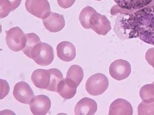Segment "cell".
<instances>
[{
    "label": "cell",
    "mask_w": 154,
    "mask_h": 115,
    "mask_svg": "<svg viewBox=\"0 0 154 115\" xmlns=\"http://www.w3.org/2000/svg\"><path fill=\"white\" fill-rule=\"evenodd\" d=\"M45 28L49 32L56 33L62 30L65 27V19L62 15L51 12L49 16L43 20Z\"/></svg>",
    "instance_id": "cell-10"
},
{
    "label": "cell",
    "mask_w": 154,
    "mask_h": 115,
    "mask_svg": "<svg viewBox=\"0 0 154 115\" xmlns=\"http://www.w3.org/2000/svg\"><path fill=\"white\" fill-rule=\"evenodd\" d=\"M146 59L149 64L154 69V47L147 50L146 53Z\"/></svg>",
    "instance_id": "cell-24"
},
{
    "label": "cell",
    "mask_w": 154,
    "mask_h": 115,
    "mask_svg": "<svg viewBox=\"0 0 154 115\" xmlns=\"http://www.w3.org/2000/svg\"><path fill=\"white\" fill-rule=\"evenodd\" d=\"M97 110V104L93 99L83 98L78 101L75 108L76 115H93Z\"/></svg>",
    "instance_id": "cell-11"
},
{
    "label": "cell",
    "mask_w": 154,
    "mask_h": 115,
    "mask_svg": "<svg viewBox=\"0 0 154 115\" xmlns=\"http://www.w3.org/2000/svg\"><path fill=\"white\" fill-rule=\"evenodd\" d=\"M95 1H102V0H95Z\"/></svg>",
    "instance_id": "cell-27"
},
{
    "label": "cell",
    "mask_w": 154,
    "mask_h": 115,
    "mask_svg": "<svg viewBox=\"0 0 154 115\" xmlns=\"http://www.w3.org/2000/svg\"><path fill=\"white\" fill-rule=\"evenodd\" d=\"M84 76V73L82 68L76 65L71 66L67 73L66 78L73 81L77 86H79L82 83Z\"/></svg>",
    "instance_id": "cell-19"
},
{
    "label": "cell",
    "mask_w": 154,
    "mask_h": 115,
    "mask_svg": "<svg viewBox=\"0 0 154 115\" xmlns=\"http://www.w3.org/2000/svg\"><path fill=\"white\" fill-rule=\"evenodd\" d=\"M120 9L115 31H120L126 38H139L146 43L154 45V6H148L137 10Z\"/></svg>",
    "instance_id": "cell-1"
},
{
    "label": "cell",
    "mask_w": 154,
    "mask_h": 115,
    "mask_svg": "<svg viewBox=\"0 0 154 115\" xmlns=\"http://www.w3.org/2000/svg\"><path fill=\"white\" fill-rule=\"evenodd\" d=\"M6 43L12 50L18 52L23 50L26 44V35L22 30L18 27H13L6 32Z\"/></svg>",
    "instance_id": "cell-4"
},
{
    "label": "cell",
    "mask_w": 154,
    "mask_h": 115,
    "mask_svg": "<svg viewBox=\"0 0 154 115\" xmlns=\"http://www.w3.org/2000/svg\"><path fill=\"white\" fill-rule=\"evenodd\" d=\"M50 74L51 79L49 86L47 90L53 92H57V86L59 83L63 80V74L60 70L56 68L48 70Z\"/></svg>",
    "instance_id": "cell-20"
},
{
    "label": "cell",
    "mask_w": 154,
    "mask_h": 115,
    "mask_svg": "<svg viewBox=\"0 0 154 115\" xmlns=\"http://www.w3.org/2000/svg\"><path fill=\"white\" fill-rule=\"evenodd\" d=\"M60 7L63 9L70 8L75 2V0H57Z\"/></svg>",
    "instance_id": "cell-26"
},
{
    "label": "cell",
    "mask_w": 154,
    "mask_h": 115,
    "mask_svg": "<svg viewBox=\"0 0 154 115\" xmlns=\"http://www.w3.org/2000/svg\"><path fill=\"white\" fill-rule=\"evenodd\" d=\"M139 95L145 103H152L154 101V84H149L143 86L139 91Z\"/></svg>",
    "instance_id": "cell-22"
},
{
    "label": "cell",
    "mask_w": 154,
    "mask_h": 115,
    "mask_svg": "<svg viewBox=\"0 0 154 115\" xmlns=\"http://www.w3.org/2000/svg\"><path fill=\"white\" fill-rule=\"evenodd\" d=\"M133 110L129 101L123 98H117L111 104L109 115H132Z\"/></svg>",
    "instance_id": "cell-12"
},
{
    "label": "cell",
    "mask_w": 154,
    "mask_h": 115,
    "mask_svg": "<svg viewBox=\"0 0 154 115\" xmlns=\"http://www.w3.org/2000/svg\"><path fill=\"white\" fill-rule=\"evenodd\" d=\"M90 29L99 35H106L111 30V23L104 15L97 13L93 15L90 20Z\"/></svg>",
    "instance_id": "cell-7"
},
{
    "label": "cell",
    "mask_w": 154,
    "mask_h": 115,
    "mask_svg": "<svg viewBox=\"0 0 154 115\" xmlns=\"http://www.w3.org/2000/svg\"><path fill=\"white\" fill-rule=\"evenodd\" d=\"M22 0H0L1 12L0 17L5 18L7 17L11 11H14L20 5Z\"/></svg>",
    "instance_id": "cell-17"
},
{
    "label": "cell",
    "mask_w": 154,
    "mask_h": 115,
    "mask_svg": "<svg viewBox=\"0 0 154 115\" xmlns=\"http://www.w3.org/2000/svg\"><path fill=\"white\" fill-rule=\"evenodd\" d=\"M152 84H154V81L152 83Z\"/></svg>",
    "instance_id": "cell-28"
},
{
    "label": "cell",
    "mask_w": 154,
    "mask_h": 115,
    "mask_svg": "<svg viewBox=\"0 0 154 115\" xmlns=\"http://www.w3.org/2000/svg\"><path fill=\"white\" fill-rule=\"evenodd\" d=\"M25 8L34 16L45 19L51 14V6L48 0H26Z\"/></svg>",
    "instance_id": "cell-5"
},
{
    "label": "cell",
    "mask_w": 154,
    "mask_h": 115,
    "mask_svg": "<svg viewBox=\"0 0 154 115\" xmlns=\"http://www.w3.org/2000/svg\"><path fill=\"white\" fill-rule=\"evenodd\" d=\"M138 115H154V101L145 103L142 101L137 107Z\"/></svg>",
    "instance_id": "cell-23"
},
{
    "label": "cell",
    "mask_w": 154,
    "mask_h": 115,
    "mask_svg": "<svg viewBox=\"0 0 154 115\" xmlns=\"http://www.w3.org/2000/svg\"><path fill=\"white\" fill-rule=\"evenodd\" d=\"M96 11L91 6H87L83 9L79 16V20L82 26L86 29H90L91 19Z\"/></svg>",
    "instance_id": "cell-21"
},
{
    "label": "cell",
    "mask_w": 154,
    "mask_h": 115,
    "mask_svg": "<svg viewBox=\"0 0 154 115\" xmlns=\"http://www.w3.org/2000/svg\"><path fill=\"white\" fill-rule=\"evenodd\" d=\"M117 6L126 10H137L149 6L153 0H113Z\"/></svg>",
    "instance_id": "cell-16"
},
{
    "label": "cell",
    "mask_w": 154,
    "mask_h": 115,
    "mask_svg": "<svg viewBox=\"0 0 154 115\" xmlns=\"http://www.w3.org/2000/svg\"><path fill=\"white\" fill-rule=\"evenodd\" d=\"M13 95L17 101L24 104H30L35 97L29 84L24 81L19 82L14 86Z\"/></svg>",
    "instance_id": "cell-8"
},
{
    "label": "cell",
    "mask_w": 154,
    "mask_h": 115,
    "mask_svg": "<svg viewBox=\"0 0 154 115\" xmlns=\"http://www.w3.org/2000/svg\"><path fill=\"white\" fill-rule=\"evenodd\" d=\"M54 58L53 48L47 43H40L32 50V59L39 65H49L53 62Z\"/></svg>",
    "instance_id": "cell-2"
},
{
    "label": "cell",
    "mask_w": 154,
    "mask_h": 115,
    "mask_svg": "<svg viewBox=\"0 0 154 115\" xmlns=\"http://www.w3.org/2000/svg\"><path fill=\"white\" fill-rule=\"evenodd\" d=\"M51 106L50 98L45 95L35 96L30 104V110L35 115L46 114L49 111Z\"/></svg>",
    "instance_id": "cell-9"
},
{
    "label": "cell",
    "mask_w": 154,
    "mask_h": 115,
    "mask_svg": "<svg viewBox=\"0 0 154 115\" xmlns=\"http://www.w3.org/2000/svg\"><path fill=\"white\" fill-rule=\"evenodd\" d=\"M51 74L48 70L37 69L32 74V81L34 85L40 89H47L49 86Z\"/></svg>",
    "instance_id": "cell-15"
},
{
    "label": "cell",
    "mask_w": 154,
    "mask_h": 115,
    "mask_svg": "<svg viewBox=\"0 0 154 115\" xmlns=\"http://www.w3.org/2000/svg\"><path fill=\"white\" fill-rule=\"evenodd\" d=\"M109 85L107 76L102 73H96L89 77L86 83V90L93 96H97L106 92Z\"/></svg>",
    "instance_id": "cell-3"
},
{
    "label": "cell",
    "mask_w": 154,
    "mask_h": 115,
    "mask_svg": "<svg viewBox=\"0 0 154 115\" xmlns=\"http://www.w3.org/2000/svg\"><path fill=\"white\" fill-rule=\"evenodd\" d=\"M27 42L24 49L22 50L23 53L29 58L32 59V53L33 48L39 43H42L40 38L34 33L26 34Z\"/></svg>",
    "instance_id": "cell-18"
},
{
    "label": "cell",
    "mask_w": 154,
    "mask_h": 115,
    "mask_svg": "<svg viewBox=\"0 0 154 115\" xmlns=\"http://www.w3.org/2000/svg\"><path fill=\"white\" fill-rule=\"evenodd\" d=\"M109 73L112 78L117 81L126 79L131 73L130 63L126 60L119 59L113 62L109 67Z\"/></svg>",
    "instance_id": "cell-6"
},
{
    "label": "cell",
    "mask_w": 154,
    "mask_h": 115,
    "mask_svg": "<svg viewBox=\"0 0 154 115\" xmlns=\"http://www.w3.org/2000/svg\"><path fill=\"white\" fill-rule=\"evenodd\" d=\"M76 83L70 79H63L58 84L57 92L63 98L69 100L72 98L76 93Z\"/></svg>",
    "instance_id": "cell-14"
},
{
    "label": "cell",
    "mask_w": 154,
    "mask_h": 115,
    "mask_svg": "<svg viewBox=\"0 0 154 115\" xmlns=\"http://www.w3.org/2000/svg\"><path fill=\"white\" fill-rule=\"evenodd\" d=\"M57 54L62 61H72L76 57L75 47L69 41L60 42L57 46Z\"/></svg>",
    "instance_id": "cell-13"
},
{
    "label": "cell",
    "mask_w": 154,
    "mask_h": 115,
    "mask_svg": "<svg viewBox=\"0 0 154 115\" xmlns=\"http://www.w3.org/2000/svg\"><path fill=\"white\" fill-rule=\"evenodd\" d=\"M9 91V87L8 83L3 80H1V99L4 98L8 94Z\"/></svg>",
    "instance_id": "cell-25"
}]
</instances>
